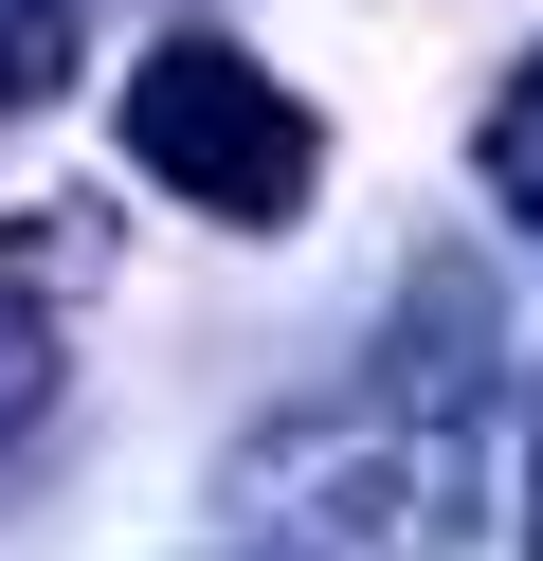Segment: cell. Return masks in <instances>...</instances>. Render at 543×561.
Instances as JSON below:
<instances>
[{"instance_id": "obj_1", "label": "cell", "mask_w": 543, "mask_h": 561, "mask_svg": "<svg viewBox=\"0 0 543 561\" xmlns=\"http://www.w3.org/2000/svg\"><path fill=\"white\" fill-rule=\"evenodd\" d=\"M217 507L272 543H344V561H453L471 543V435H417L381 399H308L272 435H236Z\"/></svg>"}, {"instance_id": "obj_2", "label": "cell", "mask_w": 543, "mask_h": 561, "mask_svg": "<svg viewBox=\"0 0 543 561\" xmlns=\"http://www.w3.org/2000/svg\"><path fill=\"white\" fill-rule=\"evenodd\" d=\"M127 163L163 199H200V218H236V236H290L326 199V127H308V91L272 73V55H236V37H163L127 73Z\"/></svg>"}, {"instance_id": "obj_3", "label": "cell", "mask_w": 543, "mask_h": 561, "mask_svg": "<svg viewBox=\"0 0 543 561\" xmlns=\"http://www.w3.org/2000/svg\"><path fill=\"white\" fill-rule=\"evenodd\" d=\"M344 399L417 416V435H471V416H489V272H471V254H417L398 308H381V363H362Z\"/></svg>"}, {"instance_id": "obj_4", "label": "cell", "mask_w": 543, "mask_h": 561, "mask_svg": "<svg viewBox=\"0 0 543 561\" xmlns=\"http://www.w3.org/2000/svg\"><path fill=\"white\" fill-rule=\"evenodd\" d=\"M72 308H91V218H0V453L55 416Z\"/></svg>"}, {"instance_id": "obj_5", "label": "cell", "mask_w": 543, "mask_h": 561, "mask_svg": "<svg viewBox=\"0 0 543 561\" xmlns=\"http://www.w3.org/2000/svg\"><path fill=\"white\" fill-rule=\"evenodd\" d=\"M471 163H489V199L543 236V37L507 55V91H489V127H471Z\"/></svg>"}, {"instance_id": "obj_6", "label": "cell", "mask_w": 543, "mask_h": 561, "mask_svg": "<svg viewBox=\"0 0 543 561\" xmlns=\"http://www.w3.org/2000/svg\"><path fill=\"white\" fill-rule=\"evenodd\" d=\"M72 91V0H0V127H36Z\"/></svg>"}, {"instance_id": "obj_7", "label": "cell", "mask_w": 543, "mask_h": 561, "mask_svg": "<svg viewBox=\"0 0 543 561\" xmlns=\"http://www.w3.org/2000/svg\"><path fill=\"white\" fill-rule=\"evenodd\" d=\"M525 399H543V380H525ZM525 561H543V416H525Z\"/></svg>"}]
</instances>
